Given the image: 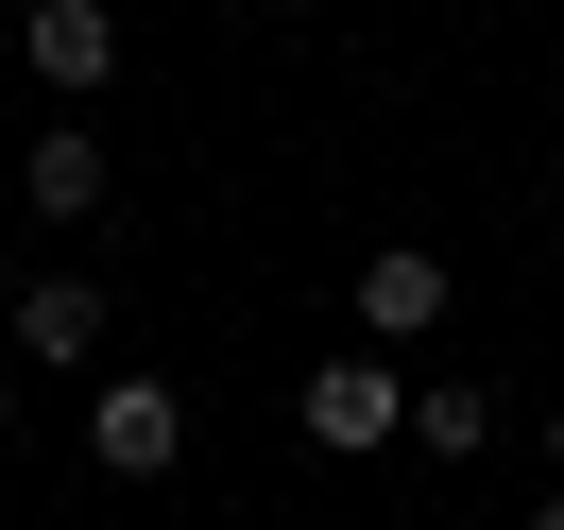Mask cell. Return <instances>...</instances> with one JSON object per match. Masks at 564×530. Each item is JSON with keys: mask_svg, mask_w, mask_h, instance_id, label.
Masks as SVG:
<instances>
[{"mask_svg": "<svg viewBox=\"0 0 564 530\" xmlns=\"http://www.w3.org/2000/svg\"><path fill=\"white\" fill-rule=\"evenodd\" d=\"M0 445H18V359H0Z\"/></svg>", "mask_w": 564, "mask_h": 530, "instance_id": "cell-8", "label": "cell"}, {"mask_svg": "<svg viewBox=\"0 0 564 530\" xmlns=\"http://www.w3.org/2000/svg\"><path fill=\"white\" fill-rule=\"evenodd\" d=\"M0 359L18 377H104V274H35L0 309Z\"/></svg>", "mask_w": 564, "mask_h": 530, "instance_id": "cell-2", "label": "cell"}, {"mask_svg": "<svg viewBox=\"0 0 564 530\" xmlns=\"http://www.w3.org/2000/svg\"><path fill=\"white\" fill-rule=\"evenodd\" d=\"M445 309H462V274L427 240H377V257H359V343H445Z\"/></svg>", "mask_w": 564, "mask_h": 530, "instance_id": "cell-5", "label": "cell"}, {"mask_svg": "<svg viewBox=\"0 0 564 530\" xmlns=\"http://www.w3.org/2000/svg\"><path fill=\"white\" fill-rule=\"evenodd\" d=\"M411 445H427V462H479V445H496V393H479V377H411Z\"/></svg>", "mask_w": 564, "mask_h": 530, "instance_id": "cell-7", "label": "cell"}, {"mask_svg": "<svg viewBox=\"0 0 564 530\" xmlns=\"http://www.w3.org/2000/svg\"><path fill=\"white\" fill-rule=\"evenodd\" d=\"M86 462H104V479H172L188 462V393L138 377V359H104V377H86Z\"/></svg>", "mask_w": 564, "mask_h": 530, "instance_id": "cell-1", "label": "cell"}, {"mask_svg": "<svg viewBox=\"0 0 564 530\" xmlns=\"http://www.w3.org/2000/svg\"><path fill=\"white\" fill-rule=\"evenodd\" d=\"M547 479H564V411H547Z\"/></svg>", "mask_w": 564, "mask_h": 530, "instance_id": "cell-9", "label": "cell"}, {"mask_svg": "<svg viewBox=\"0 0 564 530\" xmlns=\"http://www.w3.org/2000/svg\"><path fill=\"white\" fill-rule=\"evenodd\" d=\"M530 530H564V496H547V513H530Z\"/></svg>", "mask_w": 564, "mask_h": 530, "instance_id": "cell-10", "label": "cell"}, {"mask_svg": "<svg viewBox=\"0 0 564 530\" xmlns=\"http://www.w3.org/2000/svg\"><path fill=\"white\" fill-rule=\"evenodd\" d=\"M18 206H35L52 240H69V223H104V206H120V172H104V138H86V120H52V138L18 154Z\"/></svg>", "mask_w": 564, "mask_h": 530, "instance_id": "cell-6", "label": "cell"}, {"mask_svg": "<svg viewBox=\"0 0 564 530\" xmlns=\"http://www.w3.org/2000/svg\"><path fill=\"white\" fill-rule=\"evenodd\" d=\"M18 69H35L52 104H104L120 86V18L104 0H35V18H18Z\"/></svg>", "mask_w": 564, "mask_h": 530, "instance_id": "cell-4", "label": "cell"}, {"mask_svg": "<svg viewBox=\"0 0 564 530\" xmlns=\"http://www.w3.org/2000/svg\"><path fill=\"white\" fill-rule=\"evenodd\" d=\"M547 240H564V206H547Z\"/></svg>", "mask_w": 564, "mask_h": 530, "instance_id": "cell-11", "label": "cell"}, {"mask_svg": "<svg viewBox=\"0 0 564 530\" xmlns=\"http://www.w3.org/2000/svg\"><path fill=\"white\" fill-rule=\"evenodd\" d=\"M308 445H325V462H359V445H411V377H393L377 343H343V359L308 377Z\"/></svg>", "mask_w": 564, "mask_h": 530, "instance_id": "cell-3", "label": "cell"}]
</instances>
